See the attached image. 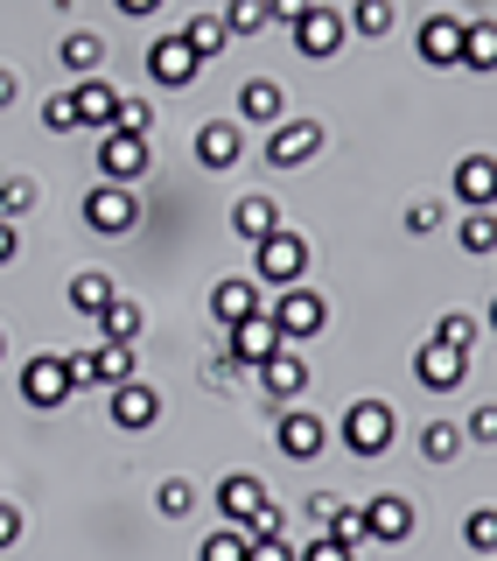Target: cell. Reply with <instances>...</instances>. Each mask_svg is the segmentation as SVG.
I'll return each mask as SVG.
<instances>
[{"mask_svg":"<svg viewBox=\"0 0 497 561\" xmlns=\"http://www.w3.org/2000/svg\"><path fill=\"white\" fill-rule=\"evenodd\" d=\"M57 57H63L70 78H99V64H105V35H92V28H70Z\"/></svg>","mask_w":497,"mask_h":561,"instance_id":"cell-26","label":"cell"},{"mask_svg":"<svg viewBox=\"0 0 497 561\" xmlns=\"http://www.w3.org/2000/svg\"><path fill=\"white\" fill-rule=\"evenodd\" d=\"M245 561H294V540H253Z\"/></svg>","mask_w":497,"mask_h":561,"instance_id":"cell-47","label":"cell"},{"mask_svg":"<svg viewBox=\"0 0 497 561\" xmlns=\"http://www.w3.org/2000/svg\"><path fill=\"white\" fill-rule=\"evenodd\" d=\"M14 99H22V78H14V70H8V64H0V113H8V105H14Z\"/></svg>","mask_w":497,"mask_h":561,"instance_id":"cell-52","label":"cell"},{"mask_svg":"<svg viewBox=\"0 0 497 561\" xmlns=\"http://www.w3.org/2000/svg\"><path fill=\"white\" fill-rule=\"evenodd\" d=\"M463 540L476 554H497V505H476V513L463 519Z\"/></svg>","mask_w":497,"mask_h":561,"instance_id":"cell-36","label":"cell"},{"mask_svg":"<svg viewBox=\"0 0 497 561\" xmlns=\"http://www.w3.org/2000/svg\"><path fill=\"white\" fill-rule=\"evenodd\" d=\"M14 260H22V232L0 218V267H14Z\"/></svg>","mask_w":497,"mask_h":561,"instance_id":"cell-50","label":"cell"},{"mask_svg":"<svg viewBox=\"0 0 497 561\" xmlns=\"http://www.w3.org/2000/svg\"><path fill=\"white\" fill-rule=\"evenodd\" d=\"M259 386H266V400H301V386H309V365H301V351L280 344L274 358L259 365Z\"/></svg>","mask_w":497,"mask_h":561,"instance_id":"cell-20","label":"cell"},{"mask_svg":"<svg viewBox=\"0 0 497 561\" xmlns=\"http://www.w3.org/2000/svg\"><path fill=\"white\" fill-rule=\"evenodd\" d=\"M232 232H239L245 245H259L266 232H280V210H274V197H239V204H232Z\"/></svg>","mask_w":497,"mask_h":561,"instance_id":"cell-25","label":"cell"},{"mask_svg":"<svg viewBox=\"0 0 497 561\" xmlns=\"http://www.w3.org/2000/svg\"><path fill=\"white\" fill-rule=\"evenodd\" d=\"M239 119H245V127H274V119H288V99H280V84H274V78H245Z\"/></svg>","mask_w":497,"mask_h":561,"instance_id":"cell-21","label":"cell"},{"mask_svg":"<svg viewBox=\"0 0 497 561\" xmlns=\"http://www.w3.org/2000/svg\"><path fill=\"white\" fill-rule=\"evenodd\" d=\"M99 175H105V183H140V175H148V140L105 127V140H99Z\"/></svg>","mask_w":497,"mask_h":561,"instance_id":"cell-9","label":"cell"},{"mask_svg":"<svg viewBox=\"0 0 497 561\" xmlns=\"http://www.w3.org/2000/svg\"><path fill=\"white\" fill-rule=\"evenodd\" d=\"M435 225H441V204H414V210H406V232H435Z\"/></svg>","mask_w":497,"mask_h":561,"instance_id":"cell-48","label":"cell"},{"mask_svg":"<svg viewBox=\"0 0 497 561\" xmlns=\"http://www.w3.org/2000/svg\"><path fill=\"white\" fill-rule=\"evenodd\" d=\"M119 14H127V22H148V14H162V0H113Z\"/></svg>","mask_w":497,"mask_h":561,"instance_id":"cell-51","label":"cell"},{"mask_svg":"<svg viewBox=\"0 0 497 561\" xmlns=\"http://www.w3.org/2000/svg\"><path fill=\"white\" fill-rule=\"evenodd\" d=\"M455 70H497V22H463V64Z\"/></svg>","mask_w":497,"mask_h":561,"instance_id":"cell-28","label":"cell"},{"mask_svg":"<svg viewBox=\"0 0 497 561\" xmlns=\"http://www.w3.org/2000/svg\"><path fill=\"white\" fill-rule=\"evenodd\" d=\"M294 561H358L350 548H336V540L323 534V540H309V548H294Z\"/></svg>","mask_w":497,"mask_h":561,"instance_id":"cell-44","label":"cell"},{"mask_svg":"<svg viewBox=\"0 0 497 561\" xmlns=\"http://www.w3.org/2000/svg\"><path fill=\"white\" fill-rule=\"evenodd\" d=\"M239 154H245L239 119H204L197 127V162L204 169H239Z\"/></svg>","mask_w":497,"mask_h":561,"instance_id":"cell-18","label":"cell"},{"mask_svg":"<svg viewBox=\"0 0 497 561\" xmlns=\"http://www.w3.org/2000/svg\"><path fill=\"white\" fill-rule=\"evenodd\" d=\"M414 379L428 386V393H455V386L470 379V351H449V344L428 337V344L414 351Z\"/></svg>","mask_w":497,"mask_h":561,"instance_id":"cell-10","label":"cell"},{"mask_svg":"<svg viewBox=\"0 0 497 561\" xmlns=\"http://www.w3.org/2000/svg\"><path fill=\"white\" fill-rule=\"evenodd\" d=\"M344 28H350L344 8H309V14L294 22V49L323 64V57H336V49H344Z\"/></svg>","mask_w":497,"mask_h":561,"instance_id":"cell-12","label":"cell"},{"mask_svg":"<svg viewBox=\"0 0 497 561\" xmlns=\"http://www.w3.org/2000/svg\"><path fill=\"white\" fill-rule=\"evenodd\" d=\"M323 154V127L315 119H274V134H266V162L274 169H301Z\"/></svg>","mask_w":497,"mask_h":561,"instance_id":"cell-7","label":"cell"},{"mask_svg":"<svg viewBox=\"0 0 497 561\" xmlns=\"http://www.w3.org/2000/svg\"><path fill=\"white\" fill-rule=\"evenodd\" d=\"M70 393H78V386H70L63 351H35V358L22 365V400H28V408H63Z\"/></svg>","mask_w":497,"mask_h":561,"instance_id":"cell-5","label":"cell"},{"mask_svg":"<svg viewBox=\"0 0 497 561\" xmlns=\"http://www.w3.org/2000/svg\"><path fill=\"white\" fill-rule=\"evenodd\" d=\"M490 330H497V295H490Z\"/></svg>","mask_w":497,"mask_h":561,"instance_id":"cell-53","label":"cell"},{"mask_svg":"<svg viewBox=\"0 0 497 561\" xmlns=\"http://www.w3.org/2000/svg\"><path fill=\"white\" fill-rule=\"evenodd\" d=\"M455 239H463V253L490 260V253H497V218H490V210H470V218H463V232H455Z\"/></svg>","mask_w":497,"mask_h":561,"instance_id":"cell-32","label":"cell"},{"mask_svg":"<svg viewBox=\"0 0 497 561\" xmlns=\"http://www.w3.org/2000/svg\"><path fill=\"white\" fill-rule=\"evenodd\" d=\"M245 540H288V519H280V505H259V513L245 519Z\"/></svg>","mask_w":497,"mask_h":561,"instance_id":"cell-42","label":"cell"},{"mask_svg":"<svg viewBox=\"0 0 497 561\" xmlns=\"http://www.w3.org/2000/svg\"><path fill=\"white\" fill-rule=\"evenodd\" d=\"M14 540H22V505H8V499H0V554H8Z\"/></svg>","mask_w":497,"mask_h":561,"instance_id":"cell-46","label":"cell"},{"mask_svg":"<svg viewBox=\"0 0 497 561\" xmlns=\"http://www.w3.org/2000/svg\"><path fill=\"white\" fill-rule=\"evenodd\" d=\"M301 274H309V239L301 232H266L259 245H253V280L259 288H301Z\"/></svg>","mask_w":497,"mask_h":561,"instance_id":"cell-1","label":"cell"},{"mask_svg":"<svg viewBox=\"0 0 497 561\" xmlns=\"http://www.w3.org/2000/svg\"><path fill=\"white\" fill-rule=\"evenodd\" d=\"M70 105H78V127H113V105H119V92H113L105 78H78Z\"/></svg>","mask_w":497,"mask_h":561,"instance_id":"cell-24","label":"cell"},{"mask_svg":"<svg viewBox=\"0 0 497 561\" xmlns=\"http://www.w3.org/2000/svg\"><path fill=\"white\" fill-rule=\"evenodd\" d=\"M183 43L197 49V57H218V49L232 43V28H224V14H189V22H183Z\"/></svg>","mask_w":497,"mask_h":561,"instance_id":"cell-29","label":"cell"},{"mask_svg":"<svg viewBox=\"0 0 497 561\" xmlns=\"http://www.w3.org/2000/svg\"><path fill=\"white\" fill-rule=\"evenodd\" d=\"M315 0H266V22H280V28H294L301 14H309Z\"/></svg>","mask_w":497,"mask_h":561,"instance_id":"cell-45","label":"cell"},{"mask_svg":"<svg viewBox=\"0 0 497 561\" xmlns=\"http://www.w3.org/2000/svg\"><path fill=\"white\" fill-rule=\"evenodd\" d=\"M28 210H35V183H28V175H8V183H0V218L22 225Z\"/></svg>","mask_w":497,"mask_h":561,"instance_id":"cell-35","label":"cell"},{"mask_svg":"<svg viewBox=\"0 0 497 561\" xmlns=\"http://www.w3.org/2000/svg\"><path fill=\"white\" fill-rule=\"evenodd\" d=\"M0 358H8V337H0Z\"/></svg>","mask_w":497,"mask_h":561,"instance_id":"cell-54","label":"cell"},{"mask_svg":"<svg viewBox=\"0 0 497 561\" xmlns=\"http://www.w3.org/2000/svg\"><path fill=\"white\" fill-rule=\"evenodd\" d=\"M323 534L336 540V548H350V554H358L365 540H371V534H365V513H358V505H336V519L323 526Z\"/></svg>","mask_w":497,"mask_h":561,"instance_id":"cell-34","label":"cell"},{"mask_svg":"<svg viewBox=\"0 0 497 561\" xmlns=\"http://www.w3.org/2000/svg\"><path fill=\"white\" fill-rule=\"evenodd\" d=\"M420 456H428V463H455V456H463V428H455V421H428V428H420Z\"/></svg>","mask_w":497,"mask_h":561,"instance_id":"cell-30","label":"cell"},{"mask_svg":"<svg viewBox=\"0 0 497 561\" xmlns=\"http://www.w3.org/2000/svg\"><path fill=\"white\" fill-rule=\"evenodd\" d=\"M84 225H92L99 239H127L134 225H140L134 183H92V190H84Z\"/></svg>","mask_w":497,"mask_h":561,"instance_id":"cell-2","label":"cell"},{"mask_svg":"<svg viewBox=\"0 0 497 561\" xmlns=\"http://www.w3.org/2000/svg\"><path fill=\"white\" fill-rule=\"evenodd\" d=\"M224 28H232V35H259L266 28V0H232V8H224Z\"/></svg>","mask_w":497,"mask_h":561,"instance_id":"cell-38","label":"cell"},{"mask_svg":"<svg viewBox=\"0 0 497 561\" xmlns=\"http://www.w3.org/2000/svg\"><path fill=\"white\" fill-rule=\"evenodd\" d=\"M455 197H463L470 210L497 204V154H463V162H455Z\"/></svg>","mask_w":497,"mask_h":561,"instance_id":"cell-19","label":"cell"},{"mask_svg":"<svg viewBox=\"0 0 497 561\" xmlns=\"http://www.w3.org/2000/svg\"><path fill=\"white\" fill-rule=\"evenodd\" d=\"M197 70H204V57L183 43V35H162V43H148V78L162 84V92H189V84H197Z\"/></svg>","mask_w":497,"mask_h":561,"instance_id":"cell-6","label":"cell"},{"mask_svg":"<svg viewBox=\"0 0 497 561\" xmlns=\"http://www.w3.org/2000/svg\"><path fill=\"white\" fill-rule=\"evenodd\" d=\"M113 127H119V134H140V140H148V127H154L148 99H119V105H113Z\"/></svg>","mask_w":497,"mask_h":561,"instance_id":"cell-39","label":"cell"},{"mask_svg":"<svg viewBox=\"0 0 497 561\" xmlns=\"http://www.w3.org/2000/svg\"><path fill=\"white\" fill-rule=\"evenodd\" d=\"M463 22L470 14H428V22H420V64H435V70L463 64Z\"/></svg>","mask_w":497,"mask_h":561,"instance_id":"cell-14","label":"cell"},{"mask_svg":"<svg viewBox=\"0 0 497 561\" xmlns=\"http://www.w3.org/2000/svg\"><path fill=\"white\" fill-rule=\"evenodd\" d=\"M393 14H400L393 0H358V8H350L344 22L358 28V35H393Z\"/></svg>","mask_w":497,"mask_h":561,"instance_id":"cell-33","label":"cell"},{"mask_svg":"<svg viewBox=\"0 0 497 561\" xmlns=\"http://www.w3.org/2000/svg\"><path fill=\"white\" fill-rule=\"evenodd\" d=\"M400 435V414L385 408V400H358V408H344V449L350 456H385Z\"/></svg>","mask_w":497,"mask_h":561,"instance_id":"cell-3","label":"cell"},{"mask_svg":"<svg viewBox=\"0 0 497 561\" xmlns=\"http://www.w3.org/2000/svg\"><path fill=\"white\" fill-rule=\"evenodd\" d=\"M140 330H148L140 302H134V295H113V302H105V316H99V337H105V344H140Z\"/></svg>","mask_w":497,"mask_h":561,"instance_id":"cell-23","label":"cell"},{"mask_svg":"<svg viewBox=\"0 0 497 561\" xmlns=\"http://www.w3.org/2000/svg\"><path fill=\"white\" fill-rule=\"evenodd\" d=\"M463 443H497V400H484V408L463 421Z\"/></svg>","mask_w":497,"mask_h":561,"instance_id":"cell-43","label":"cell"},{"mask_svg":"<svg viewBox=\"0 0 497 561\" xmlns=\"http://www.w3.org/2000/svg\"><path fill=\"white\" fill-rule=\"evenodd\" d=\"M274 443H280V456H294V463H315L323 443H330V421L309 414V408H288V414L274 421Z\"/></svg>","mask_w":497,"mask_h":561,"instance_id":"cell-8","label":"cell"},{"mask_svg":"<svg viewBox=\"0 0 497 561\" xmlns=\"http://www.w3.org/2000/svg\"><path fill=\"white\" fill-rule=\"evenodd\" d=\"M43 134H78V105H70V92L43 99Z\"/></svg>","mask_w":497,"mask_h":561,"instance_id":"cell-41","label":"cell"},{"mask_svg":"<svg viewBox=\"0 0 497 561\" xmlns=\"http://www.w3.org/2000/svg\"><path fill=\"white\" fill-rule=\"evenodd\" d=\"M280 344H288V337L274 330V316H266V309H259V316H245V323H232V358H239V365H253V373H259L266 358H274Z\"/></svg>","mask_w":497,"mask_h":561,"instance_id":"cell-16","label":"cell"},{"mask_svg":"<svg viewBox=\"0 0 497 561\" xmlns=\"http://www.w3.org/2000/svg\"><path fill=\"white\" fill-rule=\"evenodd\" d=\"M105 414H113V428L140 435V428H154V421H162V393H154V386H140V379H127V386H113Z\"/></svg>","mask_w":497,"mask_h":561,"instance_id":"cell-13","label":"cell"},{"mask_svg":"<svg viewBox=\"0 0 497 561\" xmlns=\"http://www.w3.org/2000/svg\"><path fill=\"white\" fill-rule=\"evenodd\" d=\"M154 505H162V519H189V505H197V491H189L183 478H169L162 491H154Z\"/></svg>","mask_w":497,"mask_h":561,"instance_id":"cell-40","label":"cell"},{"mask_svg":"<svg viewBox=\"0 0 497 561\" xmlns=\"http://www.w3.org/2000/svg\"><path fill=\"white\" fill-rule=\"evenodd\" d=\"M245 526H218V534H204V548H197V561H245Z\"/></svg>","mask_w":497,"mask_h":561,"instance_id":"cell-31","label":"cell"},{"mask_svg":"<svg viewBox=\"0 0 497 561\" xmlns=\"http://www.w3.org/2000/svg\"><path fill=\"white\" fill-rule=\"evenodd\" d=\"M365 513V534L385 540V548H400V540H414V499H400V491H379L371 505H358Z\"/></svg>","mask_w":497,"mask_h":561,"instance_id":"cell-11","label":"cell"},{"mask_svg":"<svg viewBox=\"0 0 497 561\" xmlns=\"http://www.w3.org/2000/svg\"><path fill=\"white\" fill-rule=\"evenodd\" d=\"M210 499H218V513H224V526H245L266 505V484L253 478V470H232V478H218V491H210Z\"/></svg>","mask_w":497,"mask_h":561,"instance_id":"cell-17","label":"cell"},{"mask_svg":"<svg viewBox=\"0 0 497 561\" xmlns=\"http://www.w3.org/2000/svg\"><path fill=\"white\" fill-rule=\"evenodd\" d=\"M266 309V295H259V280H245V274H224L218 288H210V316H218L224 330L245 323V316H259Z\"/></svg>","mask_w":497,"mask_h":561,"instance_id":"cell-15","label":"cell"},{"mask_svg":"<svg viewBox=\"0 0 497 561\" xmlns=\"http://www.w3.org/2000/svg\"><path fill=\"white\" fill-rule=\"evenodd\" d=\"M336 505H344L336 491H315V499H309V519H315V526H330V519H336Z\"/></svg>","mask_w":497,"mask_h":561,"instance_id":"cell-49","label":"cell"},{"mask_svg":"<svg viewBox=\"0 0 497 561\" xmlns=\"http://www.w3.org/2000/svg\"><path fill=\"white\" fill-rule=\"evenodd\" d=\"M63 295H70V309H78V316H92V323H99L105 302H113L119 288H113V274H99V267H92V274H70V288H63Z\"/></svg>","mask_w":497,"mask_h":561,"instance_id":"cell-27","label":"cell"},{"mask_svg":"<svg viewBox=\"0 0 497 561\" xmlns=\"http://www.w3.org/2000/svg\"><path fill=\"white\" fill-rule=\"evenodd\" d=\"M435 344H449V351H470L476 344V316H463V309H449L435 323Z\"/></svg>","mask_w":497,"mask_h":561,"instance_id":"cell-37","label":"cell"},{"mask_svg":"<svg viewBox=\"0 0 497 561\" xmlns=\"http://www.w3.org/2000/svg\"><path fill=\"white\" fill-rule=\"evenodd\" d=\"M134 379V344H99V351H84V386H127Z\"/></svg>","mask_w":497,"mask_h":561,"instance_id":"cell-22","label":"cell"},{"mask_svg":"<svg viewBox=\"0 0 497 561\" xmlns=\"http://www.w3.org/2000/svg\"><path fill=\"white\" fill-rule=\"evenodd\" d=\"M266 316H274V330L288 344H301V337H315V330L330 323V302L315 288H280V295H266Z\"/></svg>","mask_w":497,"mask_h":561,"instance_id":"cell-4","label":"cell"}]
</instances>
